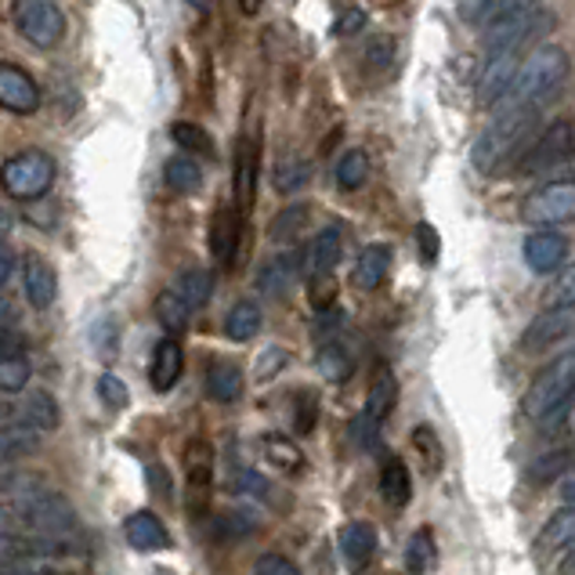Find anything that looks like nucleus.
<instances>
[{
	"label": "nucleus",
	"instance_id": "nucleus-1",
	"mask_svg": "<svg viewBox=\"0 0 575 575\" xmlns=\"http://www.w3.org/2000/svg\"><path fill=\"white\" fill-rule=\"evenodd\" d=\"M535 116L525 109L500 106L492 116V124L481 130L475 149H470V163H475L478 174H507L514 171V163H521V156L532 146V130Z\"/></svg>",
	"mask_w": 575,
	"mask_h": 575
},
{
	"label": "nucleus",
	"instance_id": "nucleus-2",
	"mask_svg": "<svg viewBox=\"0 0 575 575\" xmlns=\"http://www.w3.org/2000/svg\"><path fill=\"white\" fill-rule=\"evenodd\" d=\"M568 55L554 44L535 47L532 55L521 58L518 76L511 90L496 102V106H511V109H525V113H540L546 102H551L568 81Z\"/></svg>",
	"mask_w": 575,
	"mask_h": 575
},
{
	"label": "nucleus",
	"instance_id": "nucleus-3",
	"mask_svg": "<svg viewBox=\"0 0 575 575\" xmlns=\"http://www.w3.org/2000/svg\"><path fill=\"white\" fill-rule=\"evenodd\" d=\"M575 398V348L561 351L554 362H546L535 381L525 391V416L535 424L554 420L568 409V402Z\"/></svg>",
	"mask_w": 575,
	"mask_h": 575
},
{
	"label": "nucleus",
	"instance_id": "nucleus-4",
	"mask_svg": "<svg viewBox=\"0 0 575 575\" xmlns=\"http://www.w3.org/2000/svg\"><path fill=\"white\" fill-rule=\"evenodd\" d=\"M0 185L19 203H33L55 185V160L41 149H22L0 167Z\"/></svg>",
	"mask_w": 575,
	"mask_h": 575
},
{
	"label": "nucleus",
	"instance_id": "nucleus-5",
	"mask_svg": "<svg viewBox=\"0 0 575 575\" xmlns=\"http://www.w3.org/2000/svg\"><path fill=\"white\" fill-rule=\"evenodd\" d=\"M395 398H398V381L395 373L381 365L373 376V387L370 395H365V405L362 413L355 416V424H351V438H355L359 449H376V441H381V430L387 424L391 409H395Z\"/></svg>",
	"mask_w": 575,
	"mask_h": 575
},
{
	"label": "nucleus",
	"instance_id": "nucleus-6",
	"mask_svg": "<svg viewBox=\"0 0 575 575\" xmlns=\"http://www.w3.org/2000/svg\"><path fill=\"white\" fill-rule=\"evenodd\" d=\"M11 22L33 47H58L65 41V11L55 0H11Z\"/></svg>",
	"mask_w": 575,
	"mask_h": 575
},
{
	"label": "nucleus",
	"instance_id": "nucleus-7",
	"mask_svg": "<svg viewBox=\"0 0 575 575\" xmlns=\"http://www.w3.org/2000/svg\"><path fill=\"white\" fill-rule=\"evenodd\" d=\"M22 514V525L36 532V535H70L76 532V514L73 507L65 503V496L58 492H25L22 500L15 503Z\"/></svg>",
	"mask_w": 575,
	"mask_h": 575
},
{
	"label": "nucleus",
	"instance_id": "nucleus-8",
	"mask_svg": "<svg viewBox=\"0 0 575 575\" xmlns=\"http://www.w3.org/2000/svg\"><path fill=\"white\" fill-rule=\"evenodd\" d=\"M521 217L535 228H551V225H572L575 221V181H551L540 192H532L525 206H521Z\"/></svg>",
	"mask_w": 575,
	"mask_h": 575
},
{
	"label": "nucleus",
	"instance_id": "nucleus-9",
	"mask_svg": "<svg viewBox=\"0 0 575 575\" xmlns=\"http://www.w3.org/2000/svg\"><path fill=\"white\" fill-rule=\"evenodd\" d=\"M572 149H575V130H572V124L557 120V124H551V127L543 130L535 146L525 149V156H521L518 174H540V171H551V167H557L561 160H568Z\"/></svg>",
	"mask_w": 575,
	"mask_h": 575
},
{
	"label": "nucleus",
	"instance_id": "nucleus-10",
	"mask_svg": "<svg viewBox=\"0 0 575 575\" xmlns=\"http://www.w3.org/2000/svg\"><path fill=\"white\" fill-rule=\"evenodd\" d=\"M0 109L30 116L41 109V87L15 62H0Z\"/></svg>",
	"mask_w": 575,
	"mask_h": 575
},
{
	"label": "nucleus",
	"instance_id": "nucleus-11",
	"mask_svg": "<svg viewBox=\"0 0 575 575\" xmlns=\"http://www.w3.org/2000/svg\"><path fill=\"white\" fill-rule=\"evenodd\" d=\"M565 337H575V305H557V308H546L543 316H535L525 326V333H521V348L540 351L565 341Z\"/></svg>",
	"mask_w": 575,
	"mask_h": 575
},
{
	"label": "nucleus",
	"instance_id": "nucleus-12",
	"mask_svg": "<svg viewBox=\"0 0 575 575\" xmlns=\"http://www.w3.org/2000/svg\"><path fill=\"white\" fill-rule=\"evenodd\" d=\"M540 19H543V11L529 8V11H518V15H507L500 22L486 25V51L489 55H500V51H521V44L532 41L535 30H540Z\"/></svg>",
	"mask_w": 575,
	"mask_h": 575
},
{
	"label": "nucleus",
	"instance_id": "nucleus-13",
	"mask_svg": "<svg viewBox=\"0 0 575 575\" xmlns=\"http://www.w3.org/2000/svg\"><path fill=\"white\" fill-rule=\"evenodd\" d=\"M568 257V239L554 228H535L525 239V265L535 276H551Z\"/></svg>",
	"mask_w": 575,
	"mask_h": 575
},
{
	"label": "nucleus",
	"instance_id": "nucleus-14",
	"mask_svg": "<svg viewBox=\"0 0 575 575\" xmlns=\"http://www.w3.org/2000/svg\"><path fill=\"white\" fill-rule=\"evenodd\" d=\"M257 160H260V146L254 135H246L235 149V181H232V192H235V211L243 217L251 214L254 206V192H257Z\"/></svg>",
	"mask_w": 575,
	"mask_h": 575
},
{
	"label": "nucleus",
	"instance_id": "nucleus-15",
	"mask_svg": "<svg viewBox=\"0 0 575 575\" xmlns=\"http://www.w3.org/2000/svg\"><path fill=\"white\" fill-rule=\"evenodd\" d=\"M518 51H500V55H489L486 70H481V81H478V102L481 106H496L507 90H511L514 76H518Z\"/></svg>",
	"mask_w": 575,
	"mask_h": 575
},
{
	"label": "nucleus",
	"instance_id": "nucleus-16",
	"mask_svg": "<svg viewBox=\"0 0 575 575\" xmlns=\"http://www.w3.org/2000/svg\"><path fill=\"white\" fill-rule=\"evenodd\" d=\"M341 246H344V232L341 225H326L316 239L308 243L305 257H300V268H305L308 279H319V276H330L341 260Z\"/></svg>",
	"mask_w": 575,
	"mask_h": 575
},
{
	"label": "nucleus",
	"instance_id": "nucleus-17",
	"mask_svg": "<svg viewBox=\"0 0 575 575\" xmlns=\"http://www.w3.org/2000/svg\"><path fill=\"white\" fill-rule=\"evenodd\" d=\"M239 235H243V214L235 206H217V214L211 221V251L221 268L235 265V254H239Z\"/></svg>",
	"mask_w": 575,
	"mask_h": 575
},
{
	"label": "nucleus",
	"instance_id": "nucleus-18",
	"mask_svg": "<svg viewBox=\"0 0 575 575\" xmlns=\"http://www.w3.org/2000/svg\"><path fill=\"white\" fill-rule=\"evenodd\" d=\"M337 543H341L344 565L351 572H362L376 554V529L370 525V521H348L341 535H337Z\"/></svg>",
	"mask_w": 575,
	"mask_h": 575
},
{
	"label": "nucleus",
	"instance_id": "nucleus-19",
	"mask_svg": "<svg viewBox=\"0 0 575 575\" xmlns=\"http://www.w3.org/2000/svg\"><path fill=\"white\" fill-rule=\"evenodd\" d=\"M181 370H185V351L174 341V337H163L160 344L152 351V365H149V384L152 391L167 395L178 381H181Z\"/></svg>",
	"mask_w": 575,
	"mask_h": 575
},
{
	"label": "nucleus",
	"instance_id": "nucleus-20",
	"mask_svg": "<svg viewBox=\"0 0 575 575\" xmlns=\"http://www.w3.org/2000/svg\"><path fill=\"white\" fill-rule=\"evenodd\" d=\"M124 535L127 543L135 546L141 554H156V551H167L171 546V535H167L163 521L156 518L152 511H135L124 521Z\"/></svg>",
	"mask_w": 575,
	"mask_h": 575
},
{
	"label": "nucleus",
	"instance_id": "nucleus-21",
	"mask_svg": "<svg viewBox=\"0 0 575 575\" xmlns=\"http://www.w3.org/2000/svg\"><path fill=\"white\" fill-rule=\"evenodd\" d=\"M22 286H25V297H30L33 308H51L58 297V276L55 268L47 265L44 257H25L22 265Z\"/></svg>",
	"mask_w": 575,
	"mask_h": 575
},
{
	"label": "nucleus",
	"instance_id": "nucleus-22",
	"mask_svg": "<svg viewBox=\"0 0 575 575\" xmlns=\"http://www.w3.org/2000/svg\"><path fill=\"white\" fill-rule=\"evenodd\" d=\"M572 543H575V507H561V511L543 525V532L535 535L532 551H535V557H554L561 551H568Z\"/></svg>",
	"mask_w": 575,
	"mask_h": 575
},
{
	"label": "nucleus",
	"instance_id": "nucleus-23",
	"mask_svg": "<svg viewBox=\"0 0 575 575\" xmlns=\"http://www.w3.org/2000/svg\"><path fill=\"white\" fill-rule=\"evenodd\" d=\"M297 271H300V257H297V254H279V257H271L268 265L260 268V276H257L260 294H268V297H286V294H290V286L297 283Z\"/></svg>",
	"mask_w": 575,
	"mask_h": 575
},
{
	"label": "nucleus",
	"instance_id": "nucleus-24",
	"mask_svg": "<svg viewBox=\"0 0 575 575\" xmlns=\"http://www.w3.org/2000/svg\"><path fill=\"white\" fill-rule=\"evenodd\" d=\"M387 271H391V246L384 243L365 246L355 260V286L359 290H376L387 279Z\"/></svg>",
	"mask_w": 575,
	"mask_h": 575
},
{
	"label": "nucleus",
	"instance_id": "nucleus-25",
	"mask_svg": "<svg viewBox=\"0 0 575 575\" xmlns=\"http://www.w3.org/2000/svg\"><path fill=\"white\" fill-rule=\"evenodd\" d=\"M464 15L470 22H481V25H492L507 15H518V11H529V8H540V0H460Z\"/></svg>",
	"mask_w": 575,
	"mask_h": 575
},
{
	"label": "nucleus",
	"instance_id": "nucleus-26",
	"mask_svg": "<svg viewBox=\"0 0 575 575\" xmlns=\"http://www.w3.org/2000/svg\"><path fill=\"white\" fill-rule=\"evenodd\" d=\"M206 395L214 402H239L243 395V370L235 362H214L206 370Z\"/></svg>",
	"mask_w": 575,
	"mask_h": 575
},
{
	"label": "nucleus",
	"instance_id": "nucleus-27",
	"mask_svg": "<svg viewBox=\"0 0 575 575\" xmlns=\"http://www.w3.org/2000/svg\"><path fill=\"white\" fill-rule=\"evenodd\" d=\"M381 496L387 507H405L413 500V478H409V467H405L398 456L381 467Z\"/></svg>",
	"mask_w": 575,
	"mask_h": 575
},
{
	"label": "nucleus",
	"instance_id": "nucleus-28",
	"mask_svg": "<svg viewBox=\"0 0 575 575\" xmlns=\"http://www.w3.org/2000/svg\"><path fill=\"white\" fill-rule=\"evenodd\" d=\"M36 446H41V430L30 424H0V456L4 460H15V456H30Z\"/></svg>",
	"mask_w": 575,
	"mask_h": 575
},
{
	"label": "nucleus",
	"instance_id": "nucleus-29",
	"mask_svg": "<svg viewBox=\"0 0 575 575\" xmlns=\"http://www.w3.org/2000/svg\"><path fill=\"white\" fill-rule=\"evenodd\" d=\"M257 333H260V308L254 300H239L225 319V337L235 344H246V341H254Z\"/></svg>",
	"mask_w": 575,
	"mask_h": 575
},
{
	"label": "nucleus",
	"instance_id": "nucleus-30",
	"mask_svg": "<svg viewBox=\"0 0 575 575\" xmlns=\"http://www.w3.org/2000/svg\"><path fill=\"white\" fill-rule=\"evenodd\" d=\"M19 416H22V420L30 424V427L41 430V435H44V430H55L58 420H62V416H58V402L51 398L47 391H33V395L22 402Z\"/></svg>",
	"mask_w": 575,
	"mask_h": 575
},
{
	"label": "nucleus",
	"instance_id": "nucleus-31",
	"mask_svg": "<svg viewBox=\"0 0 575 575\" xmlns=\"http://www.w3.org/2000/svg\"><path fill=\"white\" fill-rule=\"evenodd\" d=\"M163 181H167V189L171 192L192 195V192H200V185H203V171H200V163H195L192 156H174V160H167Z\"/></svg>",
	"mask_w": 575,
	"mask_h": 575
},
{
	"label": "nucleus",
	"instance_id": "nucleus-32",
	"mask_svg": "<svg viewBox=\"0 0 575 575\" xmlns=\"http://www.w3.org/2000/svg\"><path fill=\"white\" fill-rule=\"evenodd\" d=\"M316 362H319V373L326 376V381H333V384L348 381L351 370H355V359H351V351H348L344 344H337V341L322 344Z\"/></svg>",
	"mask_w": 575,
	"mask_h": 575
},
{
	"label": "nucleus",
	"instance_id": "nucleus-33",
	"mask_svg": "<svg viewBox=\"0 0 575 575\" xmlns=\"http://www.w3.org/2000/svg\"><path fill=\"white\" fill-rule=\"evenodd\" d=\"M174 290L181 294V300L192 308V311H200L206 300L214 297V276L211 271H200V268H192L185 271V276H178V286Z\"/></svg>",
	"mask_w": 575,
	"mask_h": 575
},
{
	"label": "nucleus",
	"instance_id": "nucleus-34",
	"mask_svg": "<svg viewBox=\"0 0 575 575\" xmlns=\"http://www.w3.org/2000/svg\"><path fill=\"white\" fill-rule=\"evenodd\" d=\"M189 316L192 308L181 300L178 290H163L160 297H156V319H160V326L167 333H181L189 326Z\"/></svg>",
	"mask_w": 575,
	"mask_h": 575
},
{
	"label": "nucleus",
	"instance_id": "nucleus-35",
	"mask_svg": "<svg viewBox=\"0 0 575 575\" xmlns=\"http://www.w3.org/2000/svg\"><path fill=\"white\" fill-rule=\"evenodd\" d=\"M365 178H370V156H365V149H348L337 160V185L344 192H355L365 185Z\"/></svg>",
	"mask_w": 575,
	"mask_h": 575
},
{
	"label": "nucleus",
	"instance_id": "nucleus-36",
	"mask_svg": "<svg viewBox=\"0 0 575 575\" xmlns=\"http://www.w3.org/2000/svg\"><path fill=\"white\" fill-rule=\"evenodd\" d=\"M260 449H265L268 464H276L279 470H286V475H297V470L305 467V456H300V449L283 435H265L260 438Z\"/></svg>",
	"mask_w": 575,
	"mask_h": 575
},
{
	"label": "nucleus",
	"instance_id": "nucleus-37",
	"mask_svg": "<svg viewBox=\"0 0 575 575\" xmlns=\"http://www.w3.org/2000/svg\"><path fill=\"white\" fill-rule=\"evenodd\" d=\"M430 565H435V535H430V529H420L405 546V568H409V575H424Z\"/></svg>",
	"mask_w": 575,
	"mask_h": 575
},
{
	"label": "nucleus",
	"instance_id": "nucleus-38",
	"mask_svg": "<svg viewBox=\"0 0 575 575\" xmlns=\"http://www.w3.org/2000/svg\"><path fill=\"white\" fill-rule=\"evenodd\" d=\"M189 486L195 496L211 489V446H203V441L189 446Z\"/></svg>",
	"mask_w": 575,
	"mask_h": 575
},
{
	"label": "nucleus",
	"instance_id": "nucleus-39",
	"mask_svg": "<svg viewBox=\"0 0 575 575\" xmlns=\"http://www.w3.org/2000/svg\"><path fill=\"white\" fill-rule=\"evenodd\" d=\"M30 384V359L25 355H0V391H22Z\"/></svg>",
	"mask_w": 575,
	"mask_h": 575
},
{
	"label": "nucleus",
	"instance_id": "nucleus-40",
	"mask_svg": "<svg viewBox=\"0 0 575 575\" xmlns=\"http://www.w3.org/2000/svg\"><path fill=\"white\" fill-rule=\"evenodd\" d=\"M171 138H174L185 152L214 156V141H211V135H206V130H203L200 124H174V127H171Z\"/></svg>",
	"mask_w": 575,
	"mask_h": 575
},
{
	"label": "nucleus",
	"instance_id": "nucleus-41",
	"mask_svg": "<svg viewBox=\"0 0 575 575\" xmlns=\"http://www.w3.org/2000/svg\"><path fill=\"white\" fill-rule=\"evenodd\" d=\"M413 446H416V452L424 456V464H427V475H438L441 470V460H446V452H441V441H438V435H435V427H416L413 430Z\"/></svg>",
	"mask_w": 575,
	"mask_h": 575
},
{
	"label": "nucleus",
	"instance_id": "nucleus-42",
	"mask_svg": "<svg viewBox=\"0 0 575 575\" xmlns=\"http://www.w3.org/2000/svg\"><path fill=\"white\" fill-rule=\"evenodd\" d=\"M30 557H33L30 540H22V535H15V532H0V572L19 568Z\"/></svg>",
	"mask_w": 575,
	"mask_h": 575
},
{
	"label": "nucleus",
	"instance_id": "nucleus-43",
	"mask_svg": "<svg viewBox=\"0 0 575 575\" xmlns=\"http://www.w3.org/2000/svg\"><path fill=\"white\" fill-rule=\"evenodd\" d=\"M305 221H308V206H290V211H283L276 217V225H271V239H276V243H294L297 232L305 228Z\"/></svg>",
	"mask_w": 575,
	"mask_h": 575
},
{
	"label": "nucleus",
	"instance_id": "nucleus-44",
	"mask_svg": "<svg viewBox=\"0 0 575 575\" xmlns=\"http://www.w3.org/2000/svg\"><path fill=\"white\" fill-rule=\"evenodd\" d=\"M308 178H311V167L305 160H294V156L276 167V189L279 192H297Z\"/></svg>",
	"mask_w": 575,
	"mask_h": 575
},
{
	"label": "nucleus",
	"instance_id": "nucleus-45",
	"mask_svg": "<svg viewBox=\"0 0 575 575\" xmlns=\"http://www.w3.org/2000/svg\"><path fill=\"white\" fill-rule=\"evenodd\" d=\"M98 395H102V402L109 405V409H124L127 398H130V391H127V384L116 373H102L98 376Z\"/></svg>",
	"mask_w": 575,
	"mask_h": 575
},
{
	"label": "nucleus",
	"instance_id": "nucleus-46",
	"mask_svg": "<svg viewBox=\"0 0 575 575\" xmlns=\"http://www.w3.org/2000/svg\"><path fill=\"white\" fill-rule=\"evenodd\" d=\"M232 489L235 492H246V496H257V500H268V496H271V486L257 475V470H235Z\"/></svg>",
	"mask_w": 575,
	"mask_h": 575
},
{
	"label": "nucleus",
	"instance_id": "nucleus-47",
	"mask_svg": "<svg viewBox=\"0 0 575 575\" xmlns=\"http://www.w3.org/2000/svg\"><path fill=\"white\" fill-rule=\"evenodd\" d=\"M546 305H551V308H557V305H575V265H568V268L557 276V283L551 286V294H546Z\"/></svg>",
	"mask_w": 575,
	"mask_h": 575
},
{
	"label": "nucleus",
	"instance_id": "nucleus-48",
	"mask_svg": "<svg viewBox=\"0 0 575 575\" xmlns=\"http://www.w3.org/2000/svg\"><path fill=\"white\" fill-rule=\"evenodd\" d=\"M416 243H420V260H424V265H435L438 254H441V239H438V232H435L430 221H420V225H416Z\"/></svg>",
	"mask_w": 575,
	"mask_h": 575
},
{
	"label": "nucleus",
	"instance_id": "nucleus-49",
	"mask_svg": "<svg viewBox=\"0 0 575 575\" xmlns=\"http://www.w3.org/2000/svg\"><path fill=\"white\" fill-rule=\"evenodd\" d=\"M254 575H300V568L283 554H260L254 561Z\"/></svg>",
	"mask_w": 575,
	"mask_h": 575
},
{
	"label": "nucleus",
	"instance_id": "nucleus-50",
	"mask_svg": "<svg viewBox=\"0 0 575 575\" xmlns=\"http://www.w3.org/2000/svg\"><path fill=\"white\" fill-rule=\"evenodd\" d=\"M362 25H365V11L362 8H348L344 15L333 22V33L337 36H351V33H359Z\"/></svg>",
	"mask_w": 575,
	"mask_h": 575
},
{
	"label": "nucleus",
	"instance_id": "nucleus-51",
	"mask_svg": "<svg viewBox=\"0 0 575 575\" xmlns=\"http://www.w3.org/2000/svg\"><path fill=\"white\" fill-rule=\"evenodd\" d=\"M19 326V311L8 297H0V337H8Z\"/></svg>",
	"mask_w": 575,
	"mask_h": 575
},
{
	"label": "nucleus",
	"instance_id": "nucleus-52",
	"mask_svg": "<svg viewBox=\"0 0 575 575\" xmlns=\"http://www.w3.org/2000/svg\"><path fill=\"white\" fill-rule=\"evenodd\" d=\"M22 525V514H19V507H8V503H0V532H15Z\"/></svg>",
	"mask_w": 575,
	"mask_h": 575
},
{
	"label": "nucleus",
	"instance_id": "nucleus-53",
	"mask_svg": "<svg viewBox=\"0 0 575 575\" xmlns=\"http://www.w3.org/2000/svg\"><path fill=\"white\" fill-rule=\"evenodd\" d=\"M11 268H15V254H11V246L0 239V286L11 279Z\"/></svg>",
	"mask_w": 575,
	"mask_h": 575
},
{
	"label": "nucleus",
	"instance_id": "nucleus-54",
	"mask_svg": "<svg viewBox=\"0 0 575 575\" xmlns=\"http://www.w3.org/2000/svg\"><path fill=\"white\" fill-rule=\"evenodd\" d=\"M19 475H15V467H11L4 456H0V492H8V489H15L19 486Z\"/></svg>",
	"mask_w": 575,
	"mask_h": 575
},
{
	"label": "nucleus",
	"instance_id": "nucleus-55",
	"mask_svg": "<svg viewBox=\"0 0 575 575\" xmlns=\"http://www.w3.org/2000/svg\"><path fill=\"white\" fill-rule=\"evenodd\" d=\"M565 460H568V456H551V460H543L546 467H535V470H532V475H535V478H540V481H546V478H554V475H557V470H561V467H565Z\"/></svg>",
	"mask_w": 575,
	"mask_h": 575
},
{
	"label": "nucleus",
	"instance_id": "nucleus-56",
	"mask_svg": "<svg viewBox=\"0 0 575 575\" xmlns=\"http://www.w3.org/2000/svg\"><path fill=\"white\" fill-rule=\"evenodd\" d=\"M561 575H575V543L565 551V557H561Z\"/></svg>",
	"mask_w": 575,
	"mask_h": 575
},
{
	"label": "nucleus",
	"instance_id": "nucleus-57",
	"mask_svg": "<svg viewBox=\"0 0 575 575\" xmlns=\"http://www.w3.org/2000/svg\"><path fill=\"white\" fill-rule=\"evenodd\" d=\"M561 507H575V481L561 486Z\"/></svg>",
	"mask_w": 575,
	"mask_h": 575
},
{
	"label": "nucleus",
	"instance_id": "nucleus-58",
	"mask_svg": "<svg viewBox=\"0 0 575 575\" xmlns=\"http://www.w3.org/2000/svg\"><path fill=\"white\" fill-rule=\"evenodd\" d=\"M4 575H55V572H47V568H25V565H19V568H8Z\"/></svg>",
	"mask_w": 575,
	"mask_h": 575
},
{
	"label": "nucleus",
	"instance_id": "nucleus-59",
	"mask_svg": "<svg viewBox=\"0 0 575 575\" xmlns=\"http://www.w3.org/2000/svg\"><path fill=\"white\" fill-rule=\"evenodd\" d=\"M11 225H15V217H11L4 206H0V239H4V235L11 232Z\"/></svg>",
	"mask_w": 575,
	"mask_h": 575
},
{
	"label": "nucleus",
	"instance_id": "nucleus-60",
	"mask_svg": "<svg viewBox=\"0 0 575 575\" xmlns=\"http://www.w3.org/2000/svg\"><path fill=\"white\" fill-rule=\"evenodd\" d=\"M260 4H265V0H239L243 15H257V11H260Z\"/></svg>",
	"mask_w": 575,
	"mask_h": 575
},
{
	"label": "nucleus",
	"instance_id": "nucleus-61",
	"mask_svg": "<svg viewBox=\"0 0 575 575\" xmlns=\"http://www.w3.org/2000/svg\"><path fill=\"white\" fill-rule=\"evenodd\" d=\"M189 4H192L195 11H206V8H211V0H189Z\"/></svg>",
	"mask_w": 575,
	"mask_h": 575
}]
</instances>
